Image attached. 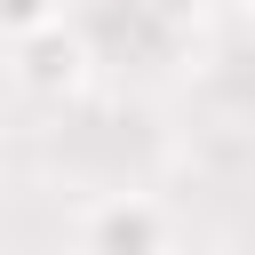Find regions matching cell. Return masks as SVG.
<instances>
[{
    "label": "cell",
    "instance_id": "obj_1",
    "mask_svg": "<svg viewBox=\"0 0 255 255\" xmlns=\"http://www.w3.org/2000/svg\"><path fill=\"white\" fill-rule=\"evenodd\" d=\"M80 239L104 247V255H143V247H167V215L143 207V199H112V207H96L80 223Z\"/></svg>",
    "mask_w": 255,
    "mask_h": 255
},
{
    "label": "cell",
    "instance_id": "obj_2",
    "mask_svg": "<svg viewBox=\"0 0 255 255\" xmlns=\"http://www.w3.org/2000/svg\"><path fill=\"white\" fill-rule=\"evenodd\" d=\"M80 72H88V48L64 40V24L24 32V80H32V88H80Z\"/></svg>",
    "mask_w": 255,
    "mask_h": 255
},
{
    "label": "cell",
    "instance_id": "obj_3",
    "mask_svg": "<svg viewBox=\"0 0 255 255\" xmlns=\"http://www.w3.org/2000/svg\"><path fill=\"white\" fill-rule=\"evenodd\" d=\"M0 24L24 40V32H40V24H56V0H0Z\"/></svg>",
    "mask_w": 255,
    "mask_h": 255
}]
</instances>
